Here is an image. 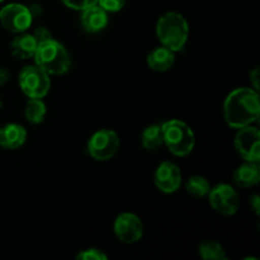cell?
<instances>
[{
	"label": "cell",
	"mask_w": 260,
	"mask_h": 260,
	"mask_svg": "<svg viewBox=\"0 0 260 260\" xmlns=\"http://www.w3.org/2000/svg\"><path fill=\"white\" fill-rule=\"evenodd\" d=\"M198 253L205 260H225L226 251L221 244L212 240H205L198 246Z\"/></svg>",
	"instance_id": "cell-19"
},
{
	"label": "cell",
	"mask_w": 260,
	"mask_h": 260,
	"mask_svg": "<svg viewBox=\"0 0 260 260\" xmlns=\"http://www.w3.org/2000/svg\"><path fill=\"white\" fill-rule=\"evenodd\" d=\"M250 206L253 207L255 215L259 216V213H260V198H259L258 194H254L253 197L250 198Z\"/></svg>",
	"instance_id": "cell-26"
},
{
	"label": "cell",
	"mask_w": 260,
	"mask_h": 260,
	"mask_svg": "<svg viewBox=\"0 0 260 260\" xmlns=\"http://www.w3.org/2000/svg\"><path fill=\"white\" fill-rule=\"evenodd\" d=\"M81 25L88 33H99L108 25V13L98 4L81 10Z\"/></svg>",
	"instance_id": "cell-12"
},
{
	"label": "cell",
	"mask_w": 260,
	"mask_h": 260,
	"mask_svg": "<svg viewBox=\"0 0 260 260\" xmlns=\"http://www.w3.org/2000/svg\"><path fill=\"white\" fill-rule=\"evenodd\" d=\"M2 107H3V101H2V98H0V109H2Z\"/></svg>",
	"instance_id": "cell-29"
},
{
	"label": "cell",
	"mask_w": 260,
	"mask_h": 260,
	"mask_svg": "<svg viewBox=\"0 0 260 260\" xmlns=\"http://www.w3.org/2000/svg\"><path fill=\"white\" fill-rule=\"evenodd\" d=\"M119 149V137L112 129H99L89 140L88 151L93 159L107 161L117 154Z\"/></svg>",
	"instance_id": "cell-6"
},
{
	"label": "cell",
	"mask_w": 260,
	"mask_h": 260,
	"mask_svg": "<svg viewBox=\"0 0 260 260\" xmlns=\"http://www.w3.org/2000/svg\"><path fill=\"white\" fill-rule=\"evenodd\" d=\"M260 182L259 162L246 161L234 172V183L240 188H250Z\"/></svg>",
	"instance_id": "cell-15"
},
{
	"label": "cell",
	"mask_w": 260,
	"mask_h": 260,
	"mask_svg": "<svg viewBox=\"0 0 260 260\" xmlns=\"http://www.w3.org/2000/svg\"><path fill=\"white\" fill-rule=\"evenodd\" d=\"M33 37L36 38L37 43H41V42H45V41H47V40H51V38H52V36H51V32L47 29V28L38 27L37 29L33 32Z\"/></svg>",
	"instance_id": "cell-24"
},
{
	"label": "cell",
	"mask_w": 260,
	"mask_h": 260,
	"mask_svg": "<svg viewBox=\"0 0 260 260\" xmlns=\"http://www.w3.org/2000/svg\"><path fill=\"white\" fill-rule=\"evenodd\" d=\"M28 9H29L30 14H32L33 18L40 17L41 13H42V8H41V5L38 4H32L30 7H28Z\"/></svg>",
	"instance_id": "cell-28"
},
{
	"label": "cell",
	"mask_w": 260,
	"mask_h": 260,
	"mask_svg": "<svg viewBox=\"0 0 260 260\" xmlns=\"http://www.w3.org/2000/svg\"><path fill=\"white\" fill-rule=\"evenodd\" d=\"M154 182L160 192L170 194L179 189L182 184V172L174 162L164 161L157 167Z\"/></svg>",
	"instance_id": "cell-11"
},
{
	"label": "cell",
	"mask_w": 260,
	"mask_h": 260,
	"mask_svg": "<svg viewBox=\"0 0 260 260\" xmlns=\"http://www.w3.org/2000/svg\"><path fill=\"white\" fill-rule=\"evenodd\" d=\"M185 189L189 194H192L193 197L202 198L206 197L208 194L211 189L210 182L206 179L205 177H201V175H192L189 179L185 183Z\"/></svg>",
	"instance_id": "cell-20"
},
{
	"label": "cell",
	"mask_w": 260,
	"mask_h": 260,
	"mask_svg": "<svg viewBox=\"0 0 260 260\" xmlns=\"http://www.w3.org/2000/svg\"><path fill=\"white\" fill-rule=\"evenodd\" d=\"M114 235L124 244H135L144 235V223L135 213L124 212L116 218L113 225Z\"/></svg>",
	"instance_id": "cell-10"
},
{
	"label": "cell",
	"mask_w": 260,
	"mask_h": 260,
	"mask_svg": "<svg viewBox=\"0 0 260 260\" xmlns=\"http://www.w3.org/2000/svg\"><path fill=\"white\" fill-rule=\"evenodd\" d=\"M3 2H4V0H0V3H3Z\"/></svg>",
	"instance_id": "cell-30"
},
{
	"label": "cell",
	"mask_w": 260,
	"mask_h": 260,
	"mask_svg": "<svg viewBox=\"0 0 260 260\" xmlns=\"http://www.w3.org/2000/svg\"><path fill=\"white\" fill-rule=\"evenodd\" d=\"M146 62L149 68L154 71L164 73L170 70L175 62V56L172 50H169L165 46L156 47L147 55Z\"/></svg>",
	"instance_id": "cell-16"
},
{
	"label": "cell",
	"mask_w": 260,
	"mask_h": 260,
	"mask_svg": "<svg viewBox=\"0 0 260 260\" xmlns=\"http://www.w3.org/2000/svg\"><path fill=\"white\" fill-rule=\"evenodd\" d=\"M10 78V74L7 69L4 68H0V86H3L4 84H7L9 81Z\"/></svg>",
	"instance_id": "cell-27"
},
{
	"label": "cell",
	"mask_w": 260,
	"mask_h": 260,
	"mask_svg": "<svg viewBox=\"0 0 260 260\" xmlns=\"http://www.w3.org/2000/svg\"><path fill=\"white\" fill-rule=\"evenodd\" d=\"M36 65L46 71L48 75H62L71 68V57L65 46L53 38L37 45L33 55Z\"/></svg>",
	"instance_id": "cell-2"
},
{
	"label": "cell",
	"mask_w": 260,
	"mask_h": 260,
	"mask_svg": "<svg viewBox=\"0 0 260 260\" xmlns=\"http://www.w3.org/2000/svg\"><path fill=\"white\" fill-rule=\"evenodd\" d=\"M33 17L29 9L19 3H12L0 10V23L12 33L25 32L32 25Z\"/></svg>",
	"instance_id": "cell-8"
},
{
	"label": "cell",
	"mask_w": 260,
	"mask_h": 260,
	"mask_svg": "<svg viewBox=\"0 0 260 260\" xmlns=\"http://www.w3.org/2000/svg\"><path fill=\"white\" fill-rule=\"evenodd\" d=\"M37 45L38 43L33 35H28L24 32L17 33V36L10 42V51L14 57L25 60V58L33 57Z\"/></svg>",
	"instance_id": "cell-14"
},
{
	"label": "cell",
	"mask_w": 260,
	"mask_h": 260,
	"mask_svg": "<svg viewBox=\"0 0 260 260\" xmlns=\"http://www.w3.org/2000/svg\"><path fill=\"white\" fill-rule=\"evenodd\" d=\"M142 147L147 151H155L164 145L161 124H151L144 129L141 135Z\"/></svg>",
	"instance_id": "cell-17"
},
{
	"label": "cell",
	"mask_w": 260,
	"mask_h": 260,
	"mask_svg": "<svg viewBox=\"0 0 260 260\" xmlns=\"http://www.w3.org/2000/svg\"><path fill=\"white\" fill-rule=\"evenodd\" d=\"M27 140V131L22 124L8 123L0 127V147L5 150H17Z\"/></svg>",
	"instance_id": "cell-13"
},
{
	"label": "cell",
	"mask_w": 260,
	"mask_h": 260,
	"mask_svg": "<svg viewBox=\"0 0 260 260\" xmlns=\"http://www.w3.org/2000/svg\"><path fill=\"white\" fill-rule=\"evenodd\" d=\"M19 85L28 98H45L51 88L50 75L37 65H28L20 70Z\"/></svg>",
	"instance_id": "cell-5"
},
{
	"label": "cell",
	"mask_w": 260,
	"mask_h": 260,
	"mask_svg": "<svg viewBox=\"0 0 260 260\" xmlns=\"http://www.w3.org/2000/svg\"><path fill=\"white\" fill-rule=\"evenodd\" d=\"M260 116L259 94L253 88H238L231 91L223 103V117L231 128H243L258 121Z\"/></svg>",
	"instance_id": "cell-1"
},
{
	"label": "cell",
	"mask_w": 260,
	"mask_h": 260,
	"mask_svg": "<svg viewBox=\"0 0 260 260\" xmlns=\"http://www.w3.org/2000/svg\"><path fill=\"white\" fill-rule=\"evenodd\" d=\"M61 2L70 9L84 10L91 5H95L98 0H61Z\"/></svg>",
	"instance_id": "cell-23"
},
{
	"label": "cell",
	"mask_w": 260,
	"mask_h": 260,
	"mask_svg": "<svg viewBox=\"0 0 260 260\" xmlns=\"http://www.w3.org/2000/svg\"><path fill=\"white\" fill-rule=\"evenodd\" d=\"M210 205L216 212L225 216H233L238 212L240 198L238 192L230 184H217L208 192Z\"/></svg>",
	"instance_id": "cell-7"
},
{
	"label": "cell",
	"mask_w": 260,
	"mask_h": 260,
	"mask_svg": "<svg viewBox=\"0 0 260 260\" xmlns=\"http://www.w3.org/2000/svg\"><path fill=\"white\" fill-rule=\"evenodd\" d=\"M235 149L245 161H260V131L254 126L239 128L235 136Z\"/></svg>",
	"instance_id": "cell-9"
},
{
	"label": "cell",
	"mask_w": 260,
	"mask_h": 260,
	"mask_svg": "<svg viewBox=\"0 0 260 260\" xmlns=\"http://www.w3.org/2000/svg\"><path fill=\"white\" fill-rule=\"evenodd\" d=\"M46 112H47V108H46V104L42 99L29 98V101L25 103L24 117L30 123H41L45 119Z\"/></svg>",
	"instance_id": "cell-18"
},
{
	"label": "cell",
	"mask_w": 260,
	"mask_h": 260,
	"mask_svg": "<svg viewBox=\"0 0 260 260\" xmlns=\"http://www.w3.org/2000/svg\"><path fill=\"white\" fill-rule=\"evenodd\" d=\"M259 68H254L250 71V83L253 85V89H255L256 91L259 90Z\"/></svg>",
	"instance_id": "cell-25"
},
{
	"label": "cell",
	"mask_w": 260,
	"mask_h": 260,
	"mask_svg": "<svg viewBox=\"0 0 260 260\" xmlns=\"http://www.w3.org/2000/svg\"><path fill=\"white\" fill-rule=\"evenodd\" d=\"M96 4L103 8L107 13H117L122 10L126 4V0H98Z\"/></svg>",
	"instance_id": "cell-22"
},
{
	"label": "cell",
	"mask_w": 260,
	"mask_h": 260,
	"mask_svg": "<svg viewBox=\"0 0 260 260\" xmlns=\"http://www.w3.org/2000/svg\"><path fill=\"white\" fill-rule=\"evenodd\" d=\"M162 139L168 150L175 156H187L196 145L194 132L185 122L170 119L161 124Z\"/></svg>",
	"instance_id": "cell-4"
},
{
	"label": "cell",
	"mask_w": 260,
	"mask_h": 260,
	"mask_svg": "<svg viewBox=\"0 0 260 260\" xmlns=\"http://www.w3.org/2000/svg\"><path fill=\"white\" fill-rule=\"evenodd\" d=\"M76 259L80 260H107L108 255L104 254L103 251L99 250V249H85V250H81L80 253L76 254Z\"/></svg>",
	"instance_id": "cell-21"
},
{
	"label": "cell",
	"mask_w": 260,
	"mask_h": 260,
	"mask_svg": "<svg viewBox=\"0 0 260 260\" xmlns=\"http://www.w3.org/2000/svg\"><path fill=\"white\" fill-rule=\"evenodd\" d=\"M189 25L187 19L178 12H168L159 18L156 36L162 46L173 52L180 51L187 43Z\"/></svg>",
	"instance_id": "cell-3"
}]
</instances>
